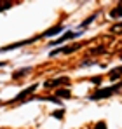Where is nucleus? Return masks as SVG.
<instances>
[{
  "label": "nucleus",
  "mask_w": 122,
  "mask_h": 129,
  "mask_svg": "<svg viewBox=\"0 0 122 129\" xmlns=\"http://www.w3.org/2000/svg\"><path fill=\"white\" fill-rule=\"evenodd\" d=\"M120 87H122V82H120V84H117V86H113V87H106V89H101V91L94 92L91 98H93V100H103V98H108V96H112L113 92H117V89H120Z\"/></svg>",
  "instance_id": "obj_1"
},
{
  "label": "nucleus",
  "mask_w": 122,
  "mask_h": 129,
  "mask_svg": "<svg viewBox=\"0 0 122 129\" xmlns=\"http://www.w3.org/2000/svg\"><path fill=\"white\" fill-rule=\"evenodd\" d=\"M77 35H79V33H75V31H66L63 37H59L58 40H54V42H52V45H56V44H63L65 40H68V39H75Z\"/></svg>",
  "instance_id": "obj_2"
},
{
  "label": "nucleus",
  "mask_w": 122,
  "mask_h": 129,
  "mask_svg": "<svg viewBox=\"0 0 122 129\" xmlns=\"http://www.w3.org/2000/svg\"><path fill=\"white\" fill-rule=\"evenodd\" d=\"M70 79L68 77H61V79H56V80H51V82H45V87H52V86H61V84H68Z\"/></svg>",
  "instance_id": "obj_3"
},
{
  "label": "nucleus",
  "mask_w": 122,
  "mask_h": 129,
  "mask_svg": "<svg viewBox=\"0 0 122 129\" xmlns=\"http://www.w3.org/2000/svg\"><path fill=\"white\" fill-rule=\"evenodd\" d=\"M61 30H63V26H59V24H56V26H52V28H49V30H45L42 35L44 37H52V35H56V33H59Z\"/></svg>",
  "instance_id": "obj_4"
},
{
  "label": "nucleus",
  "mask_w": 122,
  "mask_h": 129,
  "mask_svg": "<svg viewBox=\"0 0 122 129\" xmlns=\"http://www.w3.org/2000/svg\"><path fill=\"white\" fill-rule=\"evenodd\" d=\"M35 89H37V84H35V86H32V87H26V89H24V91H23L21 94H18V96H16V100H18V101H21V100H23L24 96H28V94H32V92H33ZM16 100H14V101H16Z\"/></svg>",
  "instance_id": "obj_5"
},
{
  "label": "nucleus",
  "mask_w": 122,
  "mask_h": 129,
  "mask_svg": "<svg viewBox=\"0 0 122 129\" xmlns=\"http://www.w3.org/2000/svg\"><path fill=\"white\" fill-rule=\"evenodd\" d=\"M120 75H122V66H119V68H113V70L110 72V79H112V80H117Z\"/></svg>",
  "instance_id": "obj_6"
},
{
  "label": "nucleus",
  "mask_w": 122,
  "mask_h": 129,
  "mask_svg": "<svg viewBox=\"0 0 122 129\" xmlns=\"http://www.w3.org/2000/svg\"><path fill=\"white\" fill-rule=\"evenodd\" d=\"M79 47H80V44H75V45H68V47H65V49H63V52H65V54H70V52H75V51H77Z\"/></svg>",
  "instance_id": "obj_7"
},
{
  "label": "nucleus",
  "mask_w": 122,
  "mask_h": 129,
  "mask_svg": "<svg viewBox=\"0 0 122 129\" xmlns=\"http://www.w3.org/2000/svg\"><path fill=\"white\" fill-rule=\"evenodd\" d=\"M110 18H122V5H119L117 9H113L110 12Z\"/></svg>",
  "instance_id": "obj_8"
},
{
  "label": "nucleus",
  "mask_w": 122,
  "mask_h": 129,
  "mask_svg": "<svg viewBox=\"0 0 122 129\" xmlns=\"http://www.w3.org/2000/svg\"><path fill=\"white\" fill-rule=\"evenodd\" d=\"M56 94L61 96V98H70V96H72V92H70V91H66V89H58V91H56Z\"/></svg>",
  "instance_id": "obj_9"
},
{
  "label": "nucleus",
  "mask_w": 122,
  "mask_h": 129,
  "mask_svg": "<svg viewBox=\"0 0 122 129\" xmlns=\"http://www.w3.org/2000/svg\"><path fill=\"white\" fill-rule=\"evenodd\" d=\"M30 72V68H23V70H18V72H14V79H21L23 75H26Z\"/></svg>",
  "instance_id": "obj_10"
},
{
  "label": "nucleus",
  "mask_w": 122,
  "mask_h": 129,
  "mask_svg": "<svg viewBox=\"0 0 122 129\" xmlns=\"http://www.w3.org/2000/svg\"><path fill=\"white\" fill-rule=\"evenodd\" d=\"M94 18H96V14H93V16H91V18H87V19H85V21L82 23V28H85V26H89V24H91V21H93V19H94Z\"/></svg>",
  "instance_id": "obj_11"
},
{
  "label": "nucleus",
  "mask_w": 122,
  "mask_h": 129,
  "mask_svg": "<svg viewBox=\"0 0 122 129\" xmlns=\"http://www.w3.org/2000/svg\"><path fill=\"white\" fill-rule=\"evenodd\" d=\"M94 129H106V124H105V122H98Z\"/></svg>",
  "instance_id": "obj_12"
},
{
  "label": "nucleus",
  "mask_w": 122,
  "mask_h": 129,
  "mask_svg": "<svg viewBox=\"0 0 122 129\" xmlns=\"http://www.w3.org/2000/svg\"><path fill=\"white\" fill-rule=\"evenodd\" d=\"M52 117H56V119H61V117H63V110H59V112H54V113H52Z\"/></svg>",
  "instance_id": "obj_13"
},
{
  "label": "nucleus",
  "mask_w": 122,
  "mask_h": 129,
  "mask_svg": "<svg viewBox=\"0 0 122 129\" xmlns=\"http://www.w3.org/2000/svg\"><path fill=\"white\" fill-rule=\"evenodd\" d=\"M91 80H93L94 84H101V77H93Z\"/></svg>",
  "instance_id": "obj_14"
},
{
  "label": "nucleus",
  "mask_w": 122,
  "mask_h": 129,
  "mask_svg": "<svg viewBox=\"0 0 122 129\" xmlns=\"http://www.w3.org/2000/svg\"><path fill=\"white\" fill-rule=\"evenodd\" d=\"M9 7H11V4H0V11H5Z\"/></svg>",
  "instance_id": "obj_15"
},
{
  "label": "nucleus",
  "mask_w": 122,
  "mask_h": 129,
  "mask_svg": "<svg viewBox=\"0 0 122 129\" xmlns=\"http://www.w3.org/2000/svg\"><path fill=\"white\" fill-rule=\"evenodd\" d=\"M91 52H93V54H98V52H105V51H103V47H96V49L91 51Z\"/></svg>",
  "instance_id": "obj_16"
},
{
  "label": "nucleus",
  "mask_w": 122,
  "mask_h": 129,
  "mask_svg": "<svg viewBox=\"0 0 122 129\" xmlns=\"http://www.w3.org/2000/svg\"><path fill=\"white\" fill-rule=\"evenodd\" d=\"M5 64H7V63H4V61H2V63H0V66H5Z\"/></svg>",
  "instance_id": "obj_17"
}]
</instances>
